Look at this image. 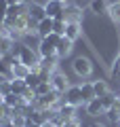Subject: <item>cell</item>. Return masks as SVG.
<instances>
[{
	"instance_id": "6da1fadb",
	"label": "cell",
	"mask_w": 120,
	"mask_h": 127,
	"mask_svg": "<svg viewBox=\"0 0 120 127\" xmlns=\"http://www.w3.org/2000/svg\"><path fill=\"white\" fill-rule=\"evenodd\" d=\"M61 40L57 32H51L49 36L40 38L38 42V55L40 57H51V55H57V42Z\"/></svg>"
},
{
	"instance_id": "7a4b0ae2",
	"label": "cell",
	"mask_w": 120,
	"mask_h": 127,
	"mask_svg": "<svg viewBox=\"0 0 120 127\" xmlns=\"http://www.w3.org/2000/svg\"><path fill=\"white\" fill-rule=\"evenodd\" d=\"M72 70H74V74L78 78H89L93 74V62L89 57H84V55H78L72 62Z\"/></svg>"
},
{
	"instance_id": "3957f363",
	"label": "cell",
	"mask_w": 120,
	"mask_h": 127,
	"mask_svg": "<svg viewBox=\"0 0 120 127\" xmlns=\"http://www.w3.org/2000/svg\"><path fill=\"white\" fill-rule=\"evenodd\" d=\"M61 102L72 104V106H76V108L84 104V100H82V91H80V85H70V87H67V91L61 95Z\"/></svg>"
},
{
	"instance_id": "277c9868",
	"label": "cell",
	"mask_w": 120,
	"mask_h": 127,
	"mask_svg": "<svg viewBox=\"0 0 120 127\" xmlns=\"http://www.w3.org/2000/svg\"><path fill=\"white\" fill-rule=\"evenodd\" d=\"M67 2H63V0H46L44 2V11H46V17L55 19V17H61L63 11H65Z\"/></svg>"
},
{
	"instance_id": "5b68a950",
	"label": "cell",
	"mask_w": 120,
	"mask_h": 127,
	"mask_svg": "<svg viewBox=\"0 0 120 127\" xmlns=\"http://www.w3.org/2000/svg\"><path fill=\"white\" fill-rule=\"evenodd\" d=\"M51 87H53L57 93L63 95V93L67 91V87H70V81H67V76H65L63 72H59V70H57V72L51 74Z\"/></svg>"
},
{
	"instance_id": "8992f818",
	"label": "cell",
	"mask_w": 120,
	"mask_h": 127,
	"mask_svg": "<svg viewBox=\"0 0 120 127\" xmlns=\"http://www.w3.org/2000/svg\"><path fill=\"white\" fill-rule=\"evenodd\" d=\"M63 19H65L67 23L70 21H78V23H82V9H80L78 4H67L65 6V11H63Z\"/></svg>"
},
{
	"instance_id": "52a82bcc",
	"label": "cell",
	"mask_w": 120,
	"mask_h": 127,
	"mask_svg": "<svg viewBox=\"0 0 120 127\" xmlns=\"http://www.w3.org/2000/svg\"><path fill=\"white\" fill-rule=\"evenodd\" d=\"M84 108H86V114H89V117L105 114V108H103V104H101V97H93L91 102H86V104H84Z\"/></svg>"
},
{
	"instance_id": "ba28073f",
	"label": "cell",
	"mask_w": 120,
	"mask_h": 127,
	"mask_svg": "<svg viewBox=\"0 0 120 127\" xmlns=\"http://www.w3.org/2000/svg\"><path fill=\"white\" fill-rule=\"evenodd\" d=\"M27 15L36 21H42L46 17V11H44V4H38V2H30L27 4Z\"/></svg>"
},
{
	"instance_id": "9c48e42d",
	"label": "cell",
	"mask_w": 120,
	"mask_h": 127,
	"mask_svg": "<svg viewBox=\"0 0 120 127\" xmlns=\"http://www.w3.org/2000/svg\"><path fill=\"white\" fill-rule=\"evenodd\" d=\"M80 36H82V23L70 21V23H67V28H65V38H70L72 42H76Z\"/></svg>"
},
{
	"instance_id": "30bf717a",
	"label": "cell",
	"mask_w": 120,
	"mask_h": 127,
	"mask_svg": "<svg viewBox=\"0 0 120 127\" xmlns=\"http://www.w3.org/2000/svg\"><path fill=\"white\" fill-rule=\"evenodd\" d=\"M72 49H74V42H72L70 38H65V36H61V40L57 42V57H59V59H63V57H67V55L72 53Z\"/></svg>"
},
{
	"instance_id": "8fae6325",
	"label": "cell",
	"mask_w": 120,
	"mask_h": 127,
	"mask_svg": "<svg viewBox=\"0 0 120 127\" xmlns=\"http://www.w3.org/2000/svg\"><path fill=\"white\" fill-rule=\"evenodd\" d=\"M89 9L93 15H105L110 9V2L107 0H89Z\"/></svg>"
},
{
	"instance_id": "7c38bea8",
	"label": "cell",
	"mask_w": 120,
	"mask_h": 127,
	"mask_svg": "<svg viewBox=\"0 0 120 127\" xmlns=\"http://www.w3.org/2000/svg\"><path fill=\"white\" fill-rule=\"evenodd\" d=\"M27 74H30V68H27V66H23L19 59L11 66V78H21V81H25Z\"/></svg>"
},
{
	"instance_id": "4fadbf2b",
	"label": "cell",
	"mask_w": 120,
	"mask_h": 127,
	"mask_svg": "<svg viewBox=\"0 0 120 127\" xmlns=\"http://www.w3.org/2000/svg\"><path fill=\"white\" fill-rule=\"evenodd\" d=\"M59 117H61V121L65 123V121H70V119H76V106H72V104H59ZM61 123V125H63Z\"/></svg>"
},
{
	"instance_id": "5bb4252c",
	"label": "cell",
	"mask_w": 120,
	"mask_h": 127,
	"mask_svg": "<svg viewBox=\"0 0 120 127\" xmlns=\"http://www.w3.org/2000/svg\"><path fill=\"white\" fill-rule=\"evenodd\" d=\"M57 66H59V57H57V55H51V57H40V68H42V70H49L51 74L57 72Z\"/></svg>"
},
{
	"instance_id": "9a60e30c",
	"label": "cell",
	"mask_w": 120,
	"mask_h": 127,
	"mask_svg": "<svg viewBox=\"0 0 120 127\" xmlns=\"http://www.w3.org/2000/svg\"><path fill=\"white\" fill-rule=\"evenodd\" d=\"M51 32H53V19H51V17H44L42 21H38V36L40 38L49 36Z\"/></svg>"
},
{
	"instance_id": "2e32d148",
	"label": "cell",
	"mask_w": 120,
	"mask_h": 127,
	"mask_svg": "<svg viewBox=\"0 0 120 127\" xmlns=\"http://www.w3.org/2000/svg\"><path fill=\"white\" fill-rule=\"evenodd\" d=\"M30 89V87L25 85V81H21V78H11V91L13 93H17V95H21L23 97V93Z\"/></svg>"
},
{
	"instance_id": "e0dca14e",
	"label": "cell",
	"mask_w": 120,
	"mask_h": 127,
	"mask_svg": "<svg viewBox=\"0 0 120 127\" xmlns=\"http://www.w3.org/2000/svg\"><path fill=\"white\" fill-rule=\"evenodd\" d=\"M107 15H110L112 23L120 26V0H116V2H112V4H110V9H107Z\"/></svg>"
},
{
	"instance_id": "ac0fdd59",
	"label": "cell",
	"mask_w": 120,
	"mask_h": 127,
	"mask_svg": "<svg viewBox=\"0 0 120 127\" xmlns=\"http://www.w3.org/2000/svg\"><path fill=\"white\" fill-rule=\"evenodd\" d=\"M80 91H82V100H84V104L95 97V87H93V83H82V85H80Z\"/></svg>"
},
{
	"instance_id": "d6986e66",
	"label": "cell",
	"mask_w": 120,
	"mask_h": 127,
	"mask_svg": "<svg viewBox=\"0 0 120 127\" xmlns=\"http://www.w3.org/2000/svg\"><path fill=\"white\" fill-rule=\"evenodd\" d=\"M65 28H67V21L63 19V15L53 19V32H57L59 36H65Z\"/></svg>"
},
{
	"instance_id": "ffe728a7",
	"label": "cell",
	"mask_w": 120,
	"mask_h": 127,
	"mask_svg": "<svg viewBox=\"0 0 120 127\" xmlns=\"http://www.w3.org/2000/svg\"><path fill=\"white\" fill-rule=\"evenodd\" d=\"M93 87H95V97H103L110 93V87L105 81H93Z\"/></svg>"
},
{
	"instance_id": "44dd1931",
	"label": "cell",
	"mask_w": 120,
	"mask_h": 127,
	"mask_svg": "<svg viewBox=\"0 0 120 127\" xmlns=\"http://www.w3.org/2000/svg\"><path fill=\"white\" fill-rule=\"evenodd\" d=\"M40 83H42V81H40V74H38V72H30V74L25 76V85L30 87V89H36Z\"/></svg>"
},
{
	"instance_id": "7402d4cb",
	"label": "cell",
	"mask_w": 120,
	"mask_h": 127,
	"mask_svg": "<svg viewBox=\"0 0 120 127\" xmlns=\"http://www.w3.org/2000/svg\"><path fill=\"white\" fill-rule=\"evenodd\" d=\"M101 104H103V108H105V112H110V110L116 106V97L112 93H107V95H103V97H101Z\"/></svg>"
},
{
	"instance_id": "603a6c76",
	"label": "cell",
	"mask_w": 120,
	"mask_h": 127,
	"mask_svg": "<svg viewBox=\"0 0 120 127\" xmlns=\"http://www.w3.org/2000/svg\"><path fill=\"white\" fill-rule=\"evenodd\" d=\"M34 91H36V95H38V97H42V95H46L49 91H53V87H51V83H40Z\"/></svg>"
},
{
	"instance_id": "cb8c5ba5",
	"label": "cell",
	"mask_w": 120,
	"mask_h": 127,
	"mask_svg": "<svg viewBox=\"0 0 120 127\" xmlns=\"http://www.w3.org/2000/svg\"><path fill=\"white\" fill-rule=\"evenodd\" d=\"M6 11H9V2H6V0H0V26H2L4 19H6Z\"/></svg>"
},
{
	"instance_id": "d4e9b609",
	"label": "cell",
	"mask_w": 120,
	"mask_h": 127,
	"mask_svg": "<svg viewBox=\"0 0 120 127\" xmlns=\"http://www.w3.org/2000/svg\"><path fill=\"white\" fill-rule=\"evenodd\" d=\"M6 93H11V81H6V83H2V85H0V95L4 97Z\"/></svg>"
},
{
	"instance_id": "484cf974",
	"label": "cell",
	"mask_w": 120,
	"mask_h": 127,
	"mask_svg": "<svg viewBox=\"0 0 120 127\" xmlns=\"http://www.w3.org/2000/svg\"><path fill=\"white\" fill-rule=\"evenodd\" d=\"M61 127H82V125H80V121H78V119H70V121H65Z\"/></svg>"
},
{
	"instance_id": "4316f807",
	"label": "cell",
	"mask_w": 120,
	"mask_h": 127,
	"mask_svg": "<svg viewBox=\"0 0 120 127\" xmlns=\"http://www.w3.org/2000/svg\"><path fill=\"white\" fill-rule=\"evenodd\" d=\"M9 2V6H13V4H19V2H23V0H6Z\"/></svg>"
},
{
	"instance_id": "83f0119b",
	"label": "cell",
	"mask_w": 120,
	"mask_h": 127,
	"mask_svg": "<svg viewBox=\"0 0 120 127\" xmlns=\"http://www.w3.org/2000/svg\"><path fill=\"white\" fill-rule=\"evenodd\" d=\"M89 127H105V125H103V123H91Z\"/></svg>"
},
{
	"instance_id": "f1b7e54d",
	"label": "cell",
	"mask_w": 120,
	"mask_h": 127,
	"mask_svg": "<svg viewBox=\"0 0 120 127\" xmlns=\"http://www.w3.org/2000/svg\"><path fill=\"white\" fill-rule=\"evenodd\" d=\"M63 2H67V4H70V0H63Z\"/></svg>"
},
{
	"instance_id": "f546056e",
	"label": "cell",
	"mask_w": 120,
	"mask_h": 127,
	"mask_svg": "<svg viewBox=\"0 0 120 127\" xmlns=\"http://www.w3.org/2000/svg\"><path fill=\"white\" fill-rule=\"evenodd\" d=\"M0 127H4V125H0Z\"/></svg>"
},
{
	"instance_id": "4dcf8cb0",
	"label": "cell",
	"mask_w": 120,
	"mask_h": 127,
	"mask_svg": "<svg viewBox=\"0 0 120 127\" xmlns=\"http://www.w3.org/2000/svg\"><path fill=\"white\" fill-rule=\"evenodd\" d=\"M118 127H120V125H118Z\"/></svg>"
}]
</instances>
